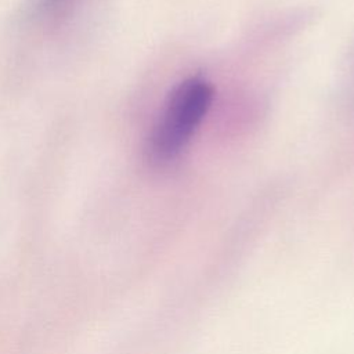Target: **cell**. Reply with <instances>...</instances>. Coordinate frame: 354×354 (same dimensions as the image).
Masks as SVG:
<instances>
[{
	"instance_id": "1",
	"label": "cell",
	"mask_w": 354,
	"mask_h": 354,
	"mask_svg": "<svg viewBox=\"0 0 354 354\" xmlns=\"http://www.w3.org/2000/svg\"><path fill=\"white\" fill-rule=\"evenodd\" d=\"M214 91L212 84L199 76L177 83L167 94L148 133L145 158L156 167L176 162L206 118Z\"/></svg>"
},
{
	"instance_id": "2",
	"label": "cell",
	"mask_w": 354,
	"mask_h": 354,
	"mask_svg": "<svg viewBox=\"0 0 354 354\" xmlns=\"http://www.w3.org/2000/svg\"><path fill=\"white\" fill-rule=\"evenodd\" d=\"M75 1L76 0H36L35 10L39 17L54 19L64 15Z\"/></svg>"
}]
</instances>
